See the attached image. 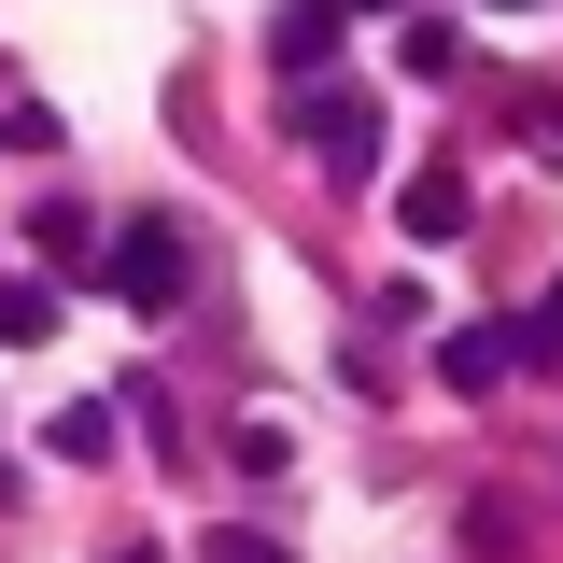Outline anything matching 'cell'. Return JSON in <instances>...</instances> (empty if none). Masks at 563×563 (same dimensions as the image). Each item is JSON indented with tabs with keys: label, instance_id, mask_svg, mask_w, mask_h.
Here are the masks:
<instances>
[{
	"label": "cell",
	"instance_id": "obj_1",
	"mask_svg": "<svg viewBox=\"0 0 563 563\" xmlns=\"http://www.w3.org/2000/svg\"><path fill=\"white\" fill-rule=\"evenodd\" d=\"M296 128L324 141V169H339V184L380 169V99H366V85H310V99H296Z\"/></svg>",
	"mask_w": 563,
	"mask_h": 563
},
{
	"label": "cell",
	"instance_id": "obj_2",
	"mask_svg": "<svg viewBox=\"0 0 563 563\" xmlns=\"http://www.w3.org/2000/svg\"><path fill=\"white\" fill-rule=\"evenodd\" d=\"M113 296H128V310H169V296H184V225H169V211L113 225Z\"/></svg>",
	"mask_w": 563,
	"mask_h": 563
},
{
	"label": "cell",
	"instance_id": "obj_3",
	"mask_svg": "<svg viewBox=\"0 0 563 563\" xmlns=\"http://www.w3.org/2000/svg\"><path fill=\"white\" fill-rule=\"evenodd\" d=\"M521 366H536L521 324H451V339H437V380H451V395H493V380H521Z\"/></svg>",
	"mask_w": 563,
	"mask_h": 563
},
{
	"label": "cell",
	"instance_id": "obj_4",
	"mask_svg": "<svg viewBox=\"0 0 563 563\" xmlns=\"http://www.w3.org/2000/svg\"><path fill=\"white\" fill-rule=\"evenodd\" d=\"M282 70H296V99L339 85V0H296V14H282Z\"/></svg>",
	"mask_w": 563,
	"mask_h": 563
},
{
	"label": "cell",
	"instance_id": "obj_5",
	"mask_svg": "<svg viewBox=\"0 0 563 563\" xmlns=\"http://www.w3.org/2000/svg\"><path fill=\"white\" fill-rule=\"evenodd\" d=\"M465 211H479V198H465L451 169H422L409 198H395V225H409V240H465Z\"/></svg>",
	"mask_w": 563,
	"mask_h": 563
},
{
	"label": "cell",
	"instance_id": "obj_6",
	"mask_svg": "<svg viewBox=\"0 0 563 563\" xmlns=\"http://www.w3.org/2000/svg\"><path fill=\"white\" fill-rule=\"evenodd\" d=\"M43 437H57V465H99V451H113V395H70Z\"/></svg>",
	"mask_w": 563,
	"mask_h": 563
},
{
	"label": "cell",
	"instance_id": "obj_7",
	"mask_svg": "<svg viewBox=\"0 0 563 563\" xmlns=\"http://www.w3.org/2000/svg\"><path fill=\"white\" fill-rule=\"evenodd\" d=\"M395 70H422V85L465 70V29H451V14H409V29H395Z\"/></svg>",
	"mask_w": 563,
	"mask_h": 563
},
{
	"label": "cell",
	"instance_id": "obj_8",
	"mask_svg": "<svg viewBox=\"0 0 563 563\" xmlns=\"http://www.w3.org/2000/svg\"><path fill=\"white\" fill-rule=\"evenodd\" d=\"M57 339V296L43 282H0V352H43Z\"/></svg>",
	"mask_w": 563,
	"mask_h": 563
},
{
	"label": "cell",
	"instance_id": "obj_9",
	"mask_svg": "<svg viewBox=\"0 0 563 563\" xmlns=\"http://www.w3.org/2000/svg\"><path fill=\"white\" fill-rule=\"evenodd\" d=\"M211 563H296V550H282V536H254V521H225V536H211Z\"/></svg>",
	"mask_w": 563,
	"mask_h": 563
},
{
	"label": "cell",
	"instance_id": "obj_10",
	"mask_svg": "<svg viewBox=\"0 0 563 563\" xmlns=\"http://www.w3.org/2000/svg\"><path fill=\"white\" fill-rule=\"evenodd\" d=\"M521 141H536V155H563V99H521Z\"/></svg>",
	"mask_w": 563,
	"mask_h": 563
},
{
	"label": "cell",
	"instance_id": "obj_11",
	"mask_svg": "<svg viewBox=\"0 0 563 563\" xmlns=\"http://www.w3.org/2000/svg\"><path fill=\"white\" fill-rule=\"evenodd\" d=\"M479 14H536V0H479Z\"/></svg>",
	"mask_w": 563,
	"mask_h": 563
},
{
	"label": "cell",
	"instance_id": "obj_12",
	"mask_svg": "<svg viewBox=\"0 0 563 563\" xmlns=\"http://www.w3.org/2000/svg\"><path fill=\"white\" fill-rule=\"evenodd\" d=\"M339 14H380V0H339Z\"/></svg>",
	"mask_w": 563,
	"mask_h": 563
}]
</instances>
